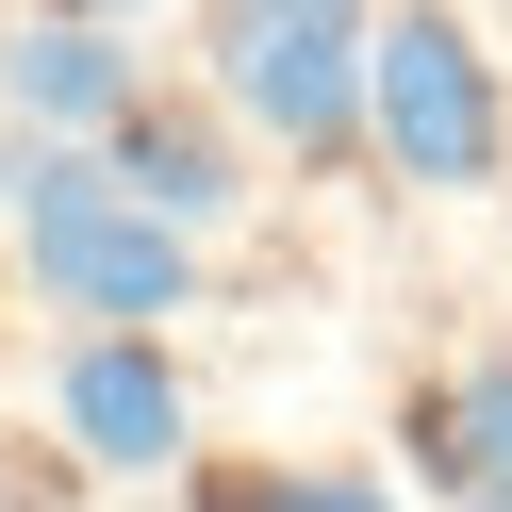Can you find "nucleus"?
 <instances>
[{
  "mask_svg": "<svg viewBox=\"0 0 512 512\" xmlns=\"http://www.w3.org/2000/svg\"><path fill=\"white\" fill-rule=\"evenodd\" d=\"M463 512H512V496H463Z\"/></svg>",
  "mask_w": 512,
  "mask_h": 512,
  "instance_id": "obj_11",
  "label": "nucleus"
},
{
  "mask_svg": "<svg viewBox=\"0 0 512 512\" xmlns=\"http://www.w3.org/2000/svg\"><path fill=\"white\" fill-rule=\"evenodd\" d=\"M248 149H265V133H248L232 100H166V83H149V100L100 133V166L133 182L149 215H182V232H232V215H248Z\"/></svg>",
  "mask_w": 512,
  "mask_h": 512,
  "instance_id": "obj_6",
  "label": "nucleus"
},
{
  "mask_svg": "<svg viewBox=\"0 0 512 512\" xmlns=\"http://www.w3.org/2000/svg\"><path fill=\"white\" fill-rule=\"evenodd\" d=\"M17 182H34V133H0V215H17Z\"/></svg>",
  "mask_w": 512,
  "mask_h": 512,
  "instance_id": "obj_9",
  "label": "nucleus"
},
{
  "mask_svg": "<svg viewBox=\"0 0 512 512\" xmlns=\"http://www.w3.org/2000/svg\"><path fill=\"white\" fill-rule=\"evenodd\" d=\"M397 446H413V479H430L446 512H463V496H512V347H463L446 380H413Z\"/></svg>",
  "mask_w": 512,
  "mask_h": 512,
  "instance_id": "obj_7",
  "label": "nucleus"
},
{
  "mask_svg": "<svg viewBox=\"0 0 512 512\" xmlns=\"http://www.w3.org/2000/svg\"><path fill=\"white\" fill-rule=\"evenodd\" d=\"M34 17H149V0H34Z\"/></svg>",
  "mask_w": 512,
  "mask_h": 512,
  "instance_id": "obj_10",
  "label": "nucleus"
},
{
  "mask_svg": "<svg viewBox=\"0 0 512 512\" xmlns=\"http://www.w3.org/2000/svg\"><path fill=\"white\" fill-rule=\"evenodd\" d=\"M364 149L413 182V199H496V182H512V83H496V50H479L446 0H380Z\"/></svg>",
  "mask_w": 512,
  "mask_h": 512,
  "instance_id": "obj_2",
  "label": "nucleus"
},
{
  "mask_svg": "<svg viewBox=\"0 0 512 512\" xmlns=\"http://www.w3.org/2000/svg\"><path fill=\"white\" fill-rule=\"evenodd\" d=\"M50 430H67V463H100V479H182L199 463V397H182L166 331H67Z\"/></svg>",
  "mask_w": 512,
  "mask_h": 512,
  "instance_id": "obj_4",
  "label": "nucleus"
},
{
  "mask_svg": "<svg viewBox=\"0 0 512 512\" xmlns=\"http://www.w3.org/2000/svg\"><path fill=\"white\" fill-rule=\"evenodd\" d=\"M199 512H413V496L364 479V463H215Z\"/></svg>",
  "mask_w": 512,
  "mask_h": 512,
  "instance_id": "obj_8",
  "label": "nucleus"
},
{
  "mask_svg": "<svg viewBox=\"0 0 512 512\" xmlns=\"http://www.w3.org/2000/svg\"><path fill=\"white\" fill-rule=\"evenodd\" d=\"M133 100H149L133 17H17V50H0V116H17L34 149H100Z\"/></svg>",
  "mask_w": 512,
  "mask_h": 512,
  "instance_id": "obj_5",
  "label": "nucleus"
},
{
  "mask_svg": "<svg viewBox=\"0 0 512 512\" xmlns=\"http://www.w3.org/2000/svg\"><path fill=\"white\" fill-rule=\"evenodd\" d=\"M17 281L50 314H83V331H166V314H199V232L149 215L100 149H34V182H17Z\"/></svg>",
  "mask_w": 512,
  "mask_h": 512,
  "instance_id": "obj_1",
  "label": "nucleus"
},
{
  "mask_svg": "<svg viewBox=\"0 0 512 512\" xmlns=\"http://www.w3.org/2000/svg\"><path fill=\"white\" fill-rule=\"evenodd\" d=\"M364 50H380V0H215V100L281 166L364 149Z\"/></svg>",
  "mask_w": 512,
  "mask_h": 512,
  "instance_id": "obj_3",
  "label": "nucleus"
}]
</instances>
